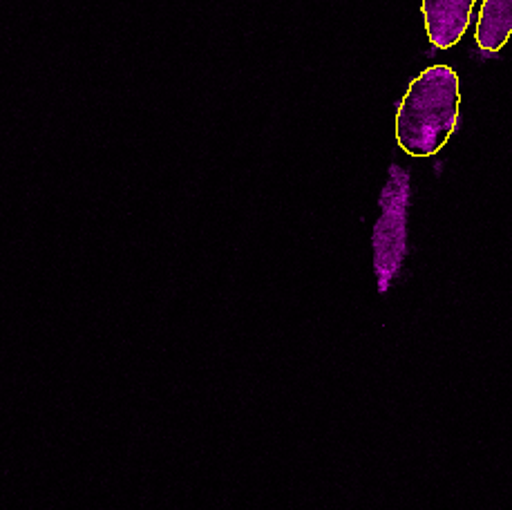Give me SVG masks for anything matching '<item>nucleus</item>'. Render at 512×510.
<instances>
[{
  "mask_svg": "<svg viewBox=\"0 0 512 510\" xmlns=\"http://www.w3.org/2000/svg\"><path fill=\"white\" fill-rule=\"evenodd\" d=\"M459 77L450 65H432L416 77L396 112V141L407 155L432 157L459 126Z\"/></svg>",
  "mask_w": 512,
  "mask_h": 510,
  "instance_id": "nucleus-1",
  "label": "nucleus"
},
{
  "mask_svg": "<svg viewBox=\"0 0 512 510\" xmlns=\"http://www.w3.org/2000/svg\"><path fill=\"white\" fill-rule=\"evenodd\" d=\"M512 34V0H483L477 21V45L483 52L497 54Z\"/></svg>",
  "mask_w": 512,
  "mask_h": 510,
  "instance_id": "nucleus-4",
  "label": "nucleus"
},
{
  "mask_svg": "<svg viewBox=\"0 0 512 510\" xmlns=\"http://www.w3.org/2000/svg\"><path fill=\"white\" fill-rule=\"evenodd\" d=\"M474 0H423V21L436 50H450L466 34Z\"/></svg>",
  "mask_w": 512,
  "mask_h": 510,
  "instance_id": "nucleus-3",
  "label": "nucleus"
},
{
  "mask_svg": "<svg viewBox=\"0 0 512 510\" xmlns=\"http://www.w3.org/2000/svg\"><path fill=\"white\" fill-rule=\"evenodd\" d=\"M381 215L374 224L372 249L378 294H387L403 269L407 255V213H410V173L392 164L381 191Z\"/></svg>",
  "mask_w": 512,
  "mask_h": 510,
  "instance_id": "nucleus-2",
  "label": "nucleus"
}]
</instances>
